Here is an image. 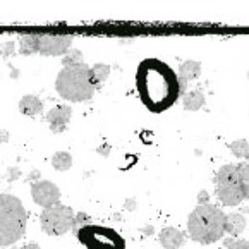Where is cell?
<instances>
[{
    "instance_id": "cell-23",
    "label": "cell",
    "mask_w": 249,
    "mask_h": 249,
    "mask_svg": "<svg viewBox=\"0 0 249 249\" xmlns=\"http://www.w3.org/2000/svg\"><path fill=\"white\" fill-rule=\"evenodd\" d=\"M227 249H249V241H235Z\"/></svg>"
},
{
    "instance_id": "cell-5",
    "label": "cell",
    "mask_w": 249,
    "mask_h": 249,
    "mask_svg": "<svg viewBox=\"0 0 249 249\" xmlns=\"http://www.w3.org/2000/svg\"><path fill=\"white\" fill-rule=\"evenodd\" d=\"M216 198L225 206H237L244 199L239 165H224L216 174Z\"/></svg>"
},
{
    "instance_id": "cell-25",
    "label": "cell",
    "mask_w": 249,
    "mask_h": 249,
    "mask_svg": "<svg viewBox=\"0 0 249 249\" xmlns=\"http://www.w3.org/2000/svg\"><path fill=\"white\" fill-rule=\"evenodd\" d=\"M19 249H41L40 246H36V244H26V246H22V248H19Z\"/></svg>"
},
{
    "instance_id": "cell-21",
    "label": "cell",
    "mask_w": 249,
    "mask_h": 249,
    "mask_svg": "<svg viewBox=\"0 0 249 249\" xmlns=\"http://www.w3.org/2000/svg\"><path fill=\"white\" fill-rule=\"evenodd\" d=\"M239 169H241V179H242V189H244V198L249 199V163L241 165Z\"/></svg>"
},
{
    "instance_id": "cell-18",
    "label": "cell",
    "mask_w": 249,
    "mask_h": 249,
    "mask_svg": "<svg viewBox=\"0 0 249 249\" xmlns=\"http://www.w3.org/2000/svg\"><path fill=\"white\" fill-rule=\"evenodd\" d=\"M89 71H91V81H93V85H95V88L102 85V83H105L110 74V67L105 66V64H96V66H93Z\"/></svg>"
},
{
    "instance_id": "cell-24",
    "label": "cell",
    "mask_w": 249,
    "mask_h": 249,
    "mask_svg": "<svg viewBox=\"0 0 249 249\" xmlns=\"http://www.w3.org/2000/svg\"><path fill=\"white\" fill-rule=\"evenodd\" d=\"M7 138H9V132L5 131H0V143H5V141H7Z\"/></svg>"
},
{
    "instance_id": "cell-19",
    "label": "cell",
    "mask_w": 249,
    "mask_h": 249,
    "mask_svg": "<svg viewBox=\"0 0 249 249\" xmlns=\"http://www.w3.org/2000/svg\"><path fill=\"white\" fill-rule=\"evenodd\" d=\"M231 151L237 158H249V143L246 140H237L231 143Z\"/></svg>"
},
{
    "instance_id": "cell-2",
    "label": "cell",
    "mask_w": 249,
    "mask_h": 249,
    "mask_svg": "<svg viewBox=\"0 0 249 249\" xmlns=\"http://www.w3.org/2000/svg\"><path fill=\"white\" fill-rule=\"evenodd\" d=\"M191 237L201 244H212L224 237L225 234V215L222 210L210 203L198 205L187 220Z\"/></svg>"
},
{
    "instance_id": "cell-1",
    "label": "cell",
    "mask_w": 249,
    "mask_h": 249,
    "mask_svg": "<svg viewBox=\"0 0 249 249\" xmlns=\"http://www.w3.org/2000/svg\"><path fill=\"white\" fill-rule=\"evenodd\" d=\"M136 88L143 105L153 114H161L180 95L179 76L160 59H144L136 71Z\"/></svg>"
},
{
    "instance_id": "cell-8",
    "label": "cell",
    "mask_w": 249,
    "mask_h": 249,
    "mask_svg": "<svg viewBox=\"0 0 249 249\" xmlns=\"http://www.w3.org/2000/svg\"><path fill=\"white\" fill-rule=\"evenodd\" d=\"M31 196L36 205L43 206L45 210L52 208V206L59 205L60 201V191L50 180H36L31 186Z\"/></svg>"
},
{
    "instance_id": "cell-12",
    "label": "cell",
    "mask_w": 249,
    "mask_h": 249,
    "mask_svg": "<svg viewBox=\"0 0 249 249\" xmlns=\"http://www.w3.org/2000/svg\"><path fill=\"white\" fill-rule=\"evenodd\" d=\"M160 242L165 249H179L184 244V234L174 227H167L160 232Z\"/></svg>"
},
{
    "instance_id": "cell-22",
    "label": "cell",
    "mask_w": 249,
    "mask_h": 249,
    "mask_svg": "<svg viewBox=\"0 0 249 249\" xmlns=\"http://www.w3.org/2000/svg\"><path fill=\"white\" fill-rule=\"evenodd\" d=\"M12 52H14V43H12V41H7V43L2 45L0 55H4V57H9V55H12Z\"/></svg>"
},
{
    "instance_id": "cell-4",
    "label": "cell",
    "mask_w": 249,
    "mask_h": 249,
    "mask_svg": "<svg viewBox=\"0 0 249 249\" xmlns=\"http://www.w3.org/2000/svg\"><path fill=\"white\" fill-rule=\"evenodd\" d=\"M26 210L21 199L0 193V248H7L24 237Z\"/></svg>"
},
{
    "instance_id": "cell-20",
    "label": "cell",
    "mask_w": 249,
    "mask_h": 249,
    "mask_svg": "<svg viewBox=\"0 0 249 249\" xmlns=\"http://www.w3.org/2000/svg\"><path fill=\"white\" fill-rule=\"evenodd\" d=\"M83 62V53L79 50H72L69 53H66V57L62 59L64 67L66 66H74V64H81Z\"/></svg>"
},
{
    "instance_id": "cell-11",
    "label": "cell",
    "mask_w": 249,
    "mask_h": 249,
    "mask_svg": "<svg viewBox=\"0 0 249 249\" xmlns=\"http://www.w3.org/2000/svg\"><path fill=\"white\" fill-rule=\"evenodd\" d=\"M201 74V64L196 62V60H187L182 66L179 67V88L180 93L186 91L187 81L196 79V77Z\"/></svg>"
},
{
    "instance_id": "cell-17",
    "label": "cell",
    "mask_w": 249,
    "mask_h": 249,
    "mask_svg": "<svg viewBox=\"0 0 249 249\" xmlns=\"http://www.w3.org/2000/svg\"><path fill=\"white\" fill-rule=\"evenodd\" d=\"M205 105V96H203L201 91H198V89H195V91L187 93L186 96H184V108L186 110H198L201 108V107Z\"/></svg>"
},
{
    "instance_id": "cell-6",
    "label": "cell",
    "mask_w": 249,
    "mask_h": 249,
    "mask_svg": "<svg viewBox=\"0 0 249 249\" xmlns=\"http://www.w3.org/2000/svg\"><path fill=\"white\" fill-rule=\"evenodd\" d=\"M76 237L88 249H125V241L110 227L85 225L77 231Z\"/></svg>"
},
{
    "instance_id": "cell-15",
    "label": "cell",
    "mask_w": 249,
    "mask_h": 249,
    "mask_svg": "<svg viewBox=\"0 0 249 249\" xmlns=\"http://www.w3.org/2000/svg\"><path fill=\"white\" fill-rule=\"evenodd\" d=\"M19 53L33 55L38 53V35H26L19 40Z\"/></svg>"
},
{
    "instance_id": "cell-10",
    "label": "cell",
    "mask_w": 249,
    "mask_h": 249,
    "mask_svg": "<svg viewBox=\"0 0 249 249\" xmlns=\"http://www.w3.org/2000/svg\"><path fill=\"white\" fill-rule=\"evenodd\" d=\"M71 114H72L71 107H67V105L53 107V108L47 114V121H48V124H50V131L55 132V134L66 131L67 124H69V121H71Z\"/></svg>"
},
{
    "instance_id": "cell-7",
    "label": "cell",
    "mask_w": 249,
    "mask_h": 249,
    "mask_svg": "<svg viewBox=\"0 0 249 249\" xmlns=\"http://www.w3.org/2000/svg\"><path fill=\"white\" fill-rule=\"evenodd\" d=\"M40 224L45 234L64 235L74 227V212L66 205H55L43 210L40 216Z\"/></svg>"
},
{
    "instance_id": "cell-3",
    "label": "cell",
    "mask_w": 249,
    "mask_h": 249,
    "mask_svg": "<svg viewBox=\"0 0 249 249\" xmlns=\"http://www.w3.org/2000/svg\"><path fill=\"white\" fill-rule=\"evenodd\" d=\"M91 67H88L85 62L66 66L57 76L55 88L57 93L64 100L69 102H88L93 98L95 85L91 81Z\"/></svg>"
},
{
    "instance_id": "cell-13",
    "label": "cell",
    "mask_w": 249,
    "mask_h": 249,
    "mask_svg": "<svg viewBox=\"0 0 249 249\" xmlns=\"http://www.w3.org/2000/svg\"><path fill=\"white\" fill-rule=\"evenodd\" d=\"M19 110H21V114L33 117V115H38L43 112V103H41V100L38 98V96L26 95V96H22L21 102H19Z\"/></svg>"
},
{
    "instance_id": "cell-16",
    "label": "cell",
    "mask_w": 249,
    "mask_h": 249,
    "mask_svg": "<svg viewBox=\"0 0 249 249\" xmlns=\"http://www.w3.org/2000/svg\"><path fill=\"white\" fill-rule=\"evenodd\" d=\"M52 165H53L55 170L59 172H66L72 167V157L67 151H57V153L52 157Z\"/></svg>"
},
{
    "instance_id": "cell-9",
    "label": "cell",
    "mask_w": 249,
    "mask_h": 249,
    "mask_svg": "<svg viewBox=\"0 0 249 249\" xmlns=\"http://www.w3.org/2000/svg\"><path fill=\"white\" fill-rule=\"evenodd\" d=\"M72 38L60 36V35H38V53L47 57L66 55L71 48Z\"/></svg>"
},
{
    "instance_id": "cell-26",
    "label": "cell",
    "mask_w": 249,
    "mask_h": 249,
    "mask_svg": "<svg viewBox=\"0 0 249 249\" xmlns=\"http://www.w3.org/2000/svg\"><path fill=\"white\" fill-rule=\"evenodd\" d=\"M16 177H19V170H18V169H12V176H11V179H16Z\"/></svg>"
},
{
    "instance_id": "cell-14",
    "label": "cell",
    "mask_w": 249,
    "mask_h": 249,
    "mask_svg": "<svg viewBox=\"0 0 249 249\" xmlns=\"http://www.w3.org/2000/svg\"><path fill=\"white\" fill-rule=\"evenodd\" d=\"M246 229V220L239 213H231L225 216V231L232 235H239Z\"/></svg>"
}]
</instances>
